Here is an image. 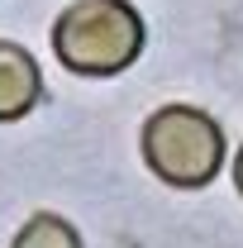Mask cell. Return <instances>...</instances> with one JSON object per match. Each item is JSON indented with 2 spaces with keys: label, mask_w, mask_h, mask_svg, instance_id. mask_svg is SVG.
Segmentation results:
<instances>
[{
  "label": "cell",
  "mask_w": 243,
  "mask_h": 248,
  "mask_svg": "<svg viewBox=\"0 0 243 248\" xmlns=\"http://www.w3.org/2000/svg\"><path fill=\"white\" fill-rule=\"evenodd\" d=\"M148 43L143 15L129 0H72L53 19V58L72 77H120Z\"/></svg>",
  "instance_id": "6da1fadb"
},
{
  "label": "cell",
  "mask_w": 243,
  "mask_h": 248,
  "mask_svg": "<svg viewBox=\"0 0 243 248\" xmlns=\"http://www.w3.org/2000/svg\"><path fill=\"white\" fill-rule=\"evenodd\" d=\"M138 148L157 182L177 191H200L224 167V129L196 105H162L143 120Z\"/></svg>",
  "instance_id": "7a4b0ae2"
},
{
  "label": "cell",
  "mask_w": 243,
  "mask_h": 248,
  "mask_svg": "<svg viewBox=\"0 0 243 248\" xmlns=\"http://www.w3.org/2000/svg\"><path fill=\"white\" fill-rule=\"evenodd\" d=\"M43 100V72L24 43L0 38V124L24 120L33 105Z\"/></svg>",
  "instance_id": "3957f363"
},
{
  "label": "cell",
  "mask_w": 243,
  "mask_h": 248,
  "mask_svg": "<svg viewBox=\"0 0 243 248\" xmlns=\"http://www.w3.org/2000/svg\"><path fill=\"white\" fill-rule=\"evenodd\" d=\"M10 248H81V234H76L72 219L53 215V210H38V215H29L19 224Z\"/></svg>",
  "instance_id": "277c9868"
},
{
  "label": "cell",
  "mask_w": 243,
  "mask_h": 248,
  "mask_svg": "<svg viewBox=\"0 0 243 248\" xmlns=\"http://www.w3.org/2000/svg\"><path fill=\"white\" fill-rule=\"evenodd\" d=\"M234 186H239V196H243V143H239V157H234Z\"/></svg>",
  "instance_id": "5b68a950"
}]
</instances>
